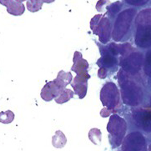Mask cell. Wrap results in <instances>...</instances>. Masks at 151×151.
<instances>
[{
  "label": "cell",
  "instance_id": "cell-1",
  "mask_svg": "<svg viewBox=\"0 0 151 151\" xmlns=\"http://www.w3.org/2000/svg\"><path fill=\"white\" fill-rule=\"evenodd\" d=\"M119 83L121 87L123 102L131 106H136L141 104L143 99L141 88L136 83L130 80L124 70L119 72Z\"/></svg>",
  "mask_w": 151,
  "mask_h": 151
},
{
  "label": "cell",
  "instance_id": "cell-2",
  "mask_svg": "<svg viewBox=\"0 0 151 151\" xmlns=\"http://www.w3.org/2000/svg\"><path fill=\"white\" fill-rule=\"evenodd\" d=\"M109 140L112 149L119 147L125 138L127 131V122L116 114H112L107 124Z\"/></svg>",
  "mask_w": 151,
  "mask_h": 151
},
{
  "label": "cell",
  "instance_id": "cell-3",
  "mask_svg": "<svg viewBox=\"0 0 151 151\" xmlns=\"http://www.w3.org/2000/svg\"><path fill=\"white\" fill-rule=\"evenodd\" d=\"M136 13L134 9H128L118 14L112 32V38L115 42L121 41L129 32Z\"/></svg>",
  "mask_w": 151,
  "mask_h": 151
},
{
  "label": "cell",
  "instance_id": "cell-4",
  "mask_svg": "<svg viewBox=\"0 0 151 151\" xmlns=\"http://www.w3.org/2000/svg\"><path fill=\"white\" fill-rule=\"evenodd\" d=\"M100 100L103 106L109 110L112 114L117 112L120 108V93L116 84L107 82L101 88Z\"/></svg>",
  "mask_w": 151,
  "mask_h": 151
},
{
  "label": "cell",
  "instance_id": "cell-5",
  "mask_svg": "<svg viewBox=\"0 0 151 151\" xmlns=\"http://www.w3.org/2000/svg\"><path fill=\"white\" fill-rule=\"evenodd\" d=\"M90 29L93 33L99 36L100 43L106 44L111 39L113 25L111 19L104 15H95L90 21Z\"/></svg>",
  "mask_w": 151,
  "mask_h": 151
},
{
  "label": "cell",
  "instance_id": "cell-6",
  "mask_svg": "<svg viewBox=\"0 0 151 151\" xmlns=\"http://www.w3.org/2000/svg\"><path fill=\"white\" fill-rule=\"evenodd\" d=\"M120 151H147L145 138L140 132H132L124 139Z\"/></svg>",
  "mask_w": 151,
  "mask_h": 151
},
{
  "label": "cell",
  "instance_id": "cell-7",
  "mask_svg": "<svg viewBox=\"0 0 151 151\" xmlns=\"http://www.w3.org/2000/svg\"><path fill=\"white\" fill-rule=\"evenodd\" d=\"M99 51L101 53V58L97 61V65L99 68L109 71V69L114 70L117 68L118 62L117 56L114 55L112 52L108 49V47H99Z\"/></svg>",
  "mask_w": 151,
  "mask_h": 151
},
{
  "label": "cell",
  "instance_id": "cell-8",
  "mask_svg": "<svg viewBox=\"0 0 151 151\" xmlns=\"http://www.w3.org/2000/svg\"><path fill=\"white\" fill-rule=\"evenodd\" d=\"M142 62H143V55L139 53L130 54L126 59L122 61L120 65L123 68V70L126 73L130 74H135L141 68Z\"/></svg>",
  "mask_w": 151,
  "mask_h": 151
},
{
  "label": "cell",
  "instance_id": "cell-9",
  "mask_svg": "<svg viewBox=\"0 0 151 151\" xmlns=\"http://www.w3.org/2000/svg\"><path fill=\"white\" fill-rule=\"evenodd\" d=\"M73 66L71 68V70L73 71L74 73L78 76H81V77H84V78H90V75L88 74V61L86 59H83L82 54L78 51H75L74 54H73Z\"/></svg>",
  "mask_w": 151,
  "mask_h": 151
},
{
  "label": "cell",
  "instance_id": "cell-10",
  "mask_svg": "<svg viewBox=\"0 0 151 151\" xmlns=\"http://www.w3.org/2000/svg\"><path fill=\"white\" fill-rule=\"evenodd\" d=\"M135 44L138 47L143 49L151 47V27L137 26Z\"/></svg>",
  "mask_w": 151,
  "mask_h": 151
},
{
  "label": "cell",
  "instance_id": "cell-11",
  "mask_svg": "<svg viewBox=\"0 0 151 151\" xmlns=\"http://www.w3.org/2000/svg\"><path fill=\"white\" fill-rule=\"evenodd\" d=\"M64 89L61 88L59 85L54 81L48 82L44 86V88L41 90L40 96L46 102H49L53 100L54 99H56L60 95V93L63 92Z\"/></svg>",
  "mask_w": 151,
  "mask_h": 151
},
{
  "label": "cell",
  "instance_id": "cell-12",
  "mask_svg": "<svg viewBox=\"0 0 151 151\" xmlns=\"http://www.w3.org/2000/svg\"><path fill=\"white\" fill-rule=\"evenodd\" d=\"M135 124L145 132H151V109H140L134 113Z\"/></svg>",
  "mask_w": 151,
  "mask_h": 151
},
{
  "label": "cell",
  "instance_id": "cell-13",
  "mask_svg": "<svg viewBox=\"0 0 151 151\" xmlns=\"http://www.w3.org/2000/svg\"><path fill=\"white\" fill-rule=\"evenodd\" d=\"M74 93L77 94L79 99H83L87 94L88 90V78L76 75L71 83Z\"/></svg>",
  "mask_w": 151,
  "mask_h": 151
},
{
  "label": "cell",
  "instance_id": "cell-14",
  "mask_svg": "<svg viewBox=\"0 0 151 151\" xmlns=\"http://www.w3.org/2000/svg\"><path fill=\"white\" fill-rule=\"evenodd\" d=\"M7 12L14 16H20L25 12V6L23 3H19L16 0H9L7 4Z\"/></svg>",
  "mask_w": 151,
  "mask_h": 151
},
{
  "label": "cell",
  "instance_id": "cell-15",
  "mask_svg": "<svg viewBox=\"0 0 151 151\" xmlns=\"http://www.w3.org/2000/svg\"><path fill=\"white\" fill-rule=\"evenodd\" d=\"M135 24L142 27H151V8L142 10L137 15Z\"/></svg>",
  "mask_w": 151,
  "mask_h": 151
},
{
  "label": "cell",
  "instance_id": "cell-16",
  "mask_svg": "<svg viewBox=\"0 0 151 151\" xmlns=\"http://www.w3.org/2000/svg\"><path fill=\"white\" fill-rule=\"evenodd\" d=\"M72 81H73V76H72L71 73L64 72L63 70L59 71L57 75V78L54 79V82L63 89H65V88L69 83H72Z\"/></svg>",
  "mask_w": 151,
  "mask_h": 151
},
{
  "label": "cell",
  "instance_id": "cell-17",
  "mask_svg": "<svg viewBox=\"0 0 151 151\" xmlns=\"http://www.w3.org/2000/svg\"><path fill=\"white\" fill-rule=\"evenodd\" d=\"M67 144V138L61 130H57L52 138V145L57 149H62Z\"/></svg>",
  "mask_w": 151,
  "mask_h": 151
},
{
  "label": "cell",
  "instance_id": "cell-18",
  "mask_svg": "<svg viewBox=\"0 0 151 151\" xmlns=\"http://www.w3.org/2000/svg\"><path fill=\"white\" fill-rule=\"evenodd\" d=\"M122 8V3L119 1H117L114 4H110L109 5L106 10V14L105 15H108V18L111 19H114V17L119 14V12L120 11Z\"/></svg>",
  "mask_w": 151,
  "mask_h": 151
},
{
  "label": "cell",
  "instance_id": "cell-19",
  "mask_svg": "<svg viewBox=\"0 0 151 151\" xmlns=\"http://www.w3.org/2000/svg\"><path fill=\"white\" fill-rule=\"evenodd\" d=\"M74 95V92L72 91L71 89H68V88H65L63 92L60 93V95L58 96L56 99H54L55 102L59 104H63L64 103L68 102Z\"/></svg>",
  "mask_w": 151,
  "mask_h": 151
},
{
  "label": "cell",
  "instance_id": "cell-20",
  "mask_svg": "<svg viewBox=\"0 0 151 151\" xmlns=\"http://www.w3.org/2000/svg\"><path fill=\"white\" fill-rule=\"evenodd\" d=\"M88 139L93 145H99L102 139V133L100 131V129H99L97 128L91 129L88 132Z\"/></svg>",
  "mask_w": 151,
  "mask_h": 151
},
{
  "label": "cell",
  "instance_id": "cell-21",
  "mask_svg": "<svg viewBox=\"0 0 151 151\" xmlns=\"http://www.w3.org/2000/svg\"><path fill=\"white\" fill-rule=\"evenodd\" d=\"M43 0H28L27 1V9L31 13L38 12L43 7Z\"/></svg>",
  "mask_w": 151,
  "mask_h": 151
},
{
  "label": "cell",
  "instance_id": "cell-22",
  "mask_svg": "<svg viewBox=\"0 0 151 151\" xmlns=\"http://www.w3.org/2000/svg\"><path fill=\"white\" fill-rule=\"evenodd\" d=\"M14 113L11 110L2 111V112H0V123L5 124H10L14 121Z\"/></svg>",
  "mask_w": 151,
  "mask_h": 151
},
{
  "label": "cell",
  "instance_id": "cell-23",
  "mask_svg": "<svg viewBox=\"0 0 151 151\" xmlns=\"http://www.w3.org/2000/svg\"><path fill=\"white\" fill-rule=\"evenodd\" d=\"M109 4H110L109 0H99L96 4V9L98 12L101 13L104 9L107 10V8Z\"/></svg>",
  "mask_w": 151,
  "mask_h": 151
},
{
  "label": "cell",
  "instance_id": "cell-24",
  "mask_svg": "<svg viewBox=\"0 0 151 151\" xmlns=\"http://www.w3.org/2000/svg\"><path fill=\"white\" fill-rule=\"evenodd\" d=\"M127 4L132 5V6H143L146 4L149 0H124Z\"/></svg>",
  "mask_w": 151,
  "mask_h": 151
},
{
  "label": "cell",
  "instance_id": "cell-25",
  "mask_svg": "<svg viewBox=\"0 0 151 151\" xmlns=\"http://www.w3.org/2000/svg\"><path fill=\"white\" fill-rule=\"evenodd\" d=\"M9 0H0V4H2V5H4V6H7V4L9 3Z\"/></svg>",
  "mask_w": 151,
  "mask_h": 151
},
{
  "label": "cell",
  "instance_id": "cell-26",
  "mask_svg": "<svg viewBox=\"0 0 151 151\" xmlns=\"http://www.w3.org/2000/svg\"><path fill=\"white\" fill-rule=\"evenodd\" d=\"M55 0H43L44 3H46V4H51V3H54Z\"/></svg>",
  "mask_w": 151,
  "mask_h": 151
},
{
  "label": "cell",
  "instance_id": "cell-27",
  "mask_svg": "<svg viewBox=\"0 0 151 151\" xmlns=\"http://www.w3.org/2000/svg\"><path fill=\"white\" fill-rule=\"evenodd\" d=\"M17 2H19V3H22V2H24V1H28V0H16Z\"/></svg>",
  "mask_w": 151,
  "mask_h": 151
},
{
  "label": "cell",
  "instance_id": "cell-28",
  "mask_svg": "<svg viewBox=\"0 0 151 151\" xmlns=\"http://www.w3.org/2000/svg\"><path fill=\"white\" fill-rule=\"evenodd\" d=\"M149 150L151 151V145H150V147H149Z\"/></svg>",
  "mask_w": 151,
  "mask_h": 151
}]
</instances>
